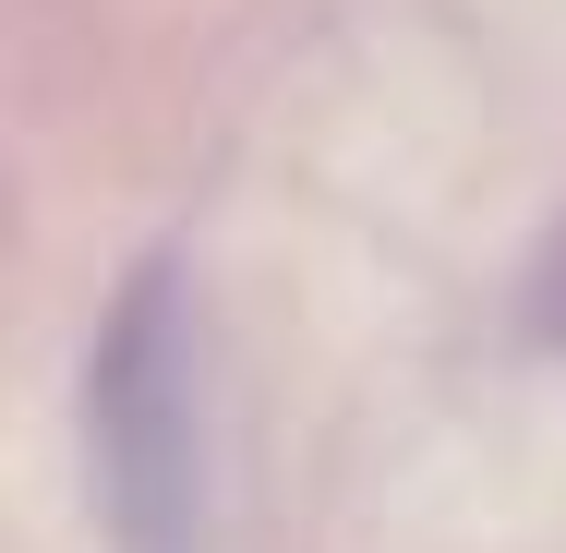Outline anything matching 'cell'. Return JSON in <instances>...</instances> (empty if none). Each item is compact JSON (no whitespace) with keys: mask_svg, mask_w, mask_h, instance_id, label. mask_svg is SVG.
Masks as SVG:
<instances>
[{"mask_svg":"<svg viewBox=\"0 0 566 553\" xmlns=\"http://www.w3.org/2000/svg\"><path fill=\"white\" fill-rule=\"evenodd\" d=\"M85 469L109 553H218L206 457V301L181 253H145L85 337Z\"/></svg>","mask_w":566,"mask_h":553,"instance_id":"6da1fadb","label":"cell"}]
</instances>
